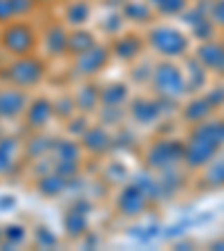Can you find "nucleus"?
Masks as SVG:
<instances>
[{"mask_svg": "<svg viewBox=\"0 0 224 251\" xmlns=\"http://www.w3.org/2000/svg\"><path fill=\"white\" fill-rule=\"evenodd\" d=\"M47 74V63L41 56L27 54V56H14L7 65L0 68V81L2 83H11L18 88H36Z\"/></svg>", "mask_w": 224, "mask_h": 251, "instance_id": "obj_1", "label": "nucleus"}, {"mask_svg": "<svg viewBox=\"0 0 224 251\" xmlns=\"http://www.w3.org/2000/svg\"><path fill=\"white\" fill-rule=\"evenodd\" d=\"M0 50L14 56H27L38 50V34L34 25L23 18L0 25Z\"/></svg>", "mask_w": 224, "mask_h": 251, "instance_id": "obj_2", "label": "nucleus"}, {"mask_svg": "<svg viewBox=\"0 0 224 251\" xmlns=\"http://www.w3.org/2000/svg\"><path fill=\"white\" fill-rule=\"evenodd\" d=\"M150 83H152V88H155L157 97H162V99L175 101L186 94V76H184L182 70L171 61H164L152 68Z\"/></svg>", "mask_w": 224, "mask_h": 251, "instance_id": "obj_3", "label": "nucleus"}, {"mask_svg": "<svg viewBox=\"0 0 224 251\" xmlns=\"http://www.w3.org/2000/svg\"><path fill=\"white\" fill-rule=\"evenodd\" d=\"M148 45L162 56L177 58L188 52L191 41H188L186 34H182L175 27H152L148 31Z\"/></svg>", "mask_w": 224, "mask_h": 251, "instance_id": "obj_4", "label": "nucleus"}, {"mask_svg": "<svg viewBox=\"0 0 224 251\" xmlns=\"http://www.w3.org/2000/svg\"><path fill=\"white\" fill-rule=\"evenodd\" d=\"M184 155V144L179 139H171V137H164V139L152 141L146 151V166L150 171H166V168H175L182 162Z\"/></svg>", "mask_w": 224, "mask_h": 251, "instance_id": "obj_5", "label": "nucleus"}, {"mask_svg": "<svg viewBox=\"0 0 224 251\" xmlns=\"http://www.w3.org/2000/svg\"><path fill=\"white\" fill-rule=\"evenodd\" d=\"M222 146L220 144H213L209 139H202V137H195V135H188V141L184 144V155H182V162L186 164V168L191 171H199L204 168L211 159L220 155Z\"/></svg>", "mask_w": 224, "mask_h": 251, "instance_id": "obj_6", "label": "nucleus"}, {"mask_svg": "<svg viewBox=\"0 0 224 251\" xmlns=\"http://www.w3.org/2000/svg\"><path fill=\"white\" fill-rule=\"evenodd\" d=\"M29 103V92L11 83L0 85V121H18Z\"/></svg>", "mask_w": 224, "mask_h": 251, "instance_id": "obj_7", "label": "nucleus"}, {"mask_svg": "<svg viewBox=\"0 0 224 251\" xmlns=\"http://www.w3.org/2000/svg\"><path fill=\"white\" fill-rule=\"evenodd\" d=\"M110 47L108 45H99V43H94L90 50L85 52L76 54L74 56V72L78 76H94V74H99L101 70L105 68L110 63Z\"/></svg>", "mask_w": 224, "mask_h": 251, "instance_id": "obj_8", "label": "nucleus"}, {"mask_svg": "<svg viewBox=\"0 0 224 251\" xmlns=\"http://www.w3.org/2000/svg\"><path fill=\"white\" fill-rule=\"evenodd\" d=\"M148 202H150V200L146 198V193H144L137 184H128V186L121 188L115 206L121 215H125V218H137V215H141L146 211Z\"/></svg>", "mask_w": 224, "mask_h": 251, "instance_id": "obj_9", "label": "nucleus"}, {"mask_svg": "<svg viewBox=\"0 0 224 251\" xmlns=\"http://www.w3.org/2000/svg\"><path fill=\"white\" fill-rule=\"evenodd\" d=\"M52 117H54V103H52V99H47V97L29 99L25 112H23L25 128H29V130H43V128L50 124Z\"/></svg>", "mask_w": 224, "mask_h": 251, "instance_id": "obj_10", "label": "nucleus"}, {"mask_svg": "<svg viewBox=\"0 0 224 251\" xmlns=\"http://www.w3.org/2000/svg\"><path fill=\"white\" fill-rule=\"evenodd\" d=\"M130 117L137 121L139 126H150L162 117V101L159 99H150V97H135L130 101Z\"/></svg>", "mask_w": 224, "mask_h": 251, "instance_id": "obj_11", "label": "nucleus"}, {"mask_svg": "<svg viewBox=\"0 0 224 251\" xmlns=\"http://www.w3.org/2000/svg\"><path fill=\"white\" fill-rule=\"evenodd\" d=\"M195 58L199 61L204 70H211V72H218V74H224V43H218V41H206L198 47V54Z\"/></svg>", "mask_w": 224, "mask_h": 251, "instance_id": "obj_12", "label": "nucleus"}, {"mask_svg": "<svg viewBox=\"0 0 224 251\" xmlns=\"http://www.w3.org/2000/svg\"><path fill=\"white\" fill-rule=\"evenodd\" d=\"M141 52H144V41H141L137 34H124V36L115 38L112 45H110V54L124 63L137 61V56H139Z\"/></svg>", "mask_w": 224, "mask_h": 251, "instance_id": "obj_13", "label": "nucleus"}, {"mask_svg": "<svg viewBox=\"0 0 224 251\" xmlns=\"http://www.w3.org/2000/svg\"><path fill=\"white\" fill-rule=\"evenodd\" d=\"M43 45H45V52L54 58L68 54V31H65V27L58 25V23L47 27L43 31Z\"/></svg>", "mask_w": 224, "mask_h": 251, "instance_id": "obj_14", "label": "nucleus"}, {"mask_svg": "<svg viewBox=\"0 0 224 251\" xmlns=\"http://www.w3.org/2000/svg\"><path fill=\"white\" fill-rule=\"evenodd\" d=\"M81 148L90 155H103L110 148V135L101 126H88V130L81 135Z\"/></svg>", "mask_w": 224, "mask_h": 251, "instance_id": "obj_15", "label": "nucleus"}, {"mask_svg": "<svg viewBox=\"0 0 224 251\" xmlns=\"http://www.w3.org/2000/svg\"><path fill=\"white\" fill-rule=\"evenodd\" d=\"M188 135L202 137V139H209V141H213V144L224 146V119H211V117H206L204 121L193 124V128H191Z\"/></svg>", "mask_w": 224, "mask_h": 251, "instance_id": "obj_16", "label": "nucleus"}, {"mask_svg": "<svg viewBox=\"0 0 224 251\" xmlns=\"http://www.w3.org/2000/svg\"><path fill=\"white\" fill-rule=\"evenodd\" d=\"M68 188V177L58 175L56 171L43 173L36 179V191L43 195V198H58Z\"/></svg>", "mask_w": 224, "mask_h": 251, "instance_id": "obj_17", "label": "nucleus"}, {"mask_svg": "<svg viewBox=\"0 0 224 251\" xmlns=\"http://www.w3.org/2000/svg\"><path fill=\"white\" fill-rule=\"evenodd\" d=\"M99 92H101V88L97 83H92V81L83 83L81 88L76 90V94L72 97L76 110H81L83 115H88V112H94V110L99 108Z\"/></svg>", "mask_w": 224, "mask_h": 251, "instance_id": "obj_18", "label": "nucleus"}, {"mask_svg": "<svg viewBox=\"0 0 224 251\" xmlns=\"http://www.w3.org/2000/svg\"><path fill=\"white\" fill-rule=\"evenodd\" d=\"M18 148H21V144L16 137H0V175H7V173L14 171Z\"/></svg>", "mask_w": 224, "mask_h": 251, "instance_id": "obj_19", "label": "nucleus"}, {"mask_svg": "<svg viewBox=\"0 0 224 251\" xmlns=\"http://www.w3.org/2000/svg\"><path fill=\"white\" fill-rule=\"evenodd\" d=\"M128 97H130V92H128V85L125 83H108L99 92V105L117 108V105H124L128 101Z\"/></svg>", "mask_w": 224, "mask_h": 251, "instance_id": "obj_20", "label": "nucleus"}, {"mask_svg": "<svg viewBox=\"0 0 224 251\" xmlns=\"http://www.w3.org/2000/svg\"><path fill=\"white\" fill-rule=\"evenodd\" d=\"M211 112H213V105L206 101V97H195L193 101H188L184 105L182 117L188 124H198V121H204L206 117H211Z\"/></svg>", "mask_w": 224, "mask_h": 251, "instance_id": "obj_21", "label": "nucleus"}, {"mask_svg": "<svg viewBox=\"0 0 224 251\" xmlns=\"http://www.w3.org/2000/svg\"><path fill=\"white\" fill-rule=\"evenodd\" d=\"M94 43H97V38H94L90 31H85V29H74L72 34H68V54L76 56V54H81V52H85V50H90Z\"/></svg>", "mask_w": 224, "mask_h": 251, "instance_id": "obj_22", "label": "nucleus"}, {"mask_svg": "<svg viewBox=\"0 0 224 251\" xmlns=\"http://www.w3.org/2000/svg\"><path fill=\"white\" fill-rule=\"evenodd\" d=\"M90 18V2L88 0H74V2H70L68 9H65V23L68 25H83L85 21Z\"/></svg>", "mask_w": 224, "mask_h": 251, "instance_id": "obj_23", "label": "nucleus"}, {"mask_svg": "<svg viewBox=\"0 0 224 251\" xmlns=\"http://www.w3.org/2000/svg\"><path fill=\"white\" fill-rule=\"evenodd\" d=\"M52 157L54 159H76V162H81L78 159L81 157V146L72 139H58L52 146Z\"/></svg>", "mask_w": 224, "mask_h": 251, "instance_id": "obj_24", "label": "nucleus"}, {"mask_svg": "<svg viewBox=\"0 0 224 251\" xmlns=\"http://www.w3.org/2000/svg\"><path fill=\"white\" fill-rule=\"evenodd\" d=\"M124 16L128 18V21H135V23H148L152 18V9L148 2H139V0H135V2H125L124 7Z\"/></svg>", "mask_w": 224, "mask_h": 251, "instance_id": "obj_25", "label": "nucleus"}, {"mask_svg": "<svg viewBox=\"0 0 224 251\" xmlns=\"http://www.w3.org/2000/svg\"><path fill=\"white\" fill-rule=\"evenodd\" d=\"M206 173H204V184L209 188L224 186V159H211L206 164Z\"/></svg>", "mask_w": 224, "mask_h": 251, "instance_id": "obj_26", "label": "nucleus"}, {"mask_svg": "<svg viewBox=\"0 0 224 251\" xmlns=\"http://www.w3.org/2000/svg\"><path fill=\"white\" fill-rule=\"evenodd\" d=\"M63 225H65V231H68L70 238H78V235H83L85 229H88L85 213H81V211H68V213H65V220H63Z\"/></svg>", "mask_w": 224, "mask_h": 251, "instance_id": "obj_27", "label": "nucleus"}, {"mask_svg": "<svg viewBox=\"0 0 224 251\" xmlns=\"http://www.w3.org/2000/svg\"><path fill=\"white\" fill-rule=\"evenodd\" d=\"M52 146H54V139H50V137L45 135H34L29 141H27L25 146V152L29 157H43L45 152H52Z\"/></svg>", "mask_w": 224, "mask_h": 251, "instance_id": "obj_28", "label": "nucleus"}, {"mask_svg": "<svg viewBox=\"0 0 224 251\" xmlns=\"http://www.w3.org/2000/svg\"><path fill=\"white\" fill-rule=\"evenodd\" d=\"M204 83H206V70L199 65L198 58H193L191 61V70H188V78H186V92H198Z\"/></svg>", "mask_w": 224, "mask_h": 251, "instance_id": "obj_29", "label": "nucleus"}, {"mask_svg": "<svg viewBox=\"0 0 224 251\" xmlns=\"http://www.w3.org/2000/svg\"><path fill=\"white\" fill-rule=\"evenodd\" d=\"M2 238H5V242H0V247L5 249V247H18L23 240L27 238V229L23 225H16V222H11V225H7L5 229H2Z\"/></svg>", "mask_w": 224, "mask_h": 251, "instance_id": "obj_30", "label": "nucleus"}, {"mask_svg": "<svg viewBox=\"0 0 224 251\" xmlns=\"http://www.w3.org/2000/svg\"><path fill=\"white\" fill-rule=\"evenodd\" d=\"M148 5H152V9L157 14H164V16H175V14H182L186 9V2L188 0H146Z\"/></svg>", "mask_w": 224, "mask_h": 251, "instance_id": "obj_31", "label": "nucleus"}, {"mask_svg": "<svg viewBox=\"0 0 224 251\" xmlns=\"http://www.w3.org/2000/svg\"><path fill=\"white\" fill-rule=\"evenodd\" d=\"M137 186L146 193L148 200H162V186H159V179L150 177V175H139V179H137Z\"/></svg>", "mask_w": 224, "mask_h": 251, "instance_id": "obj_32", "label": "nucleus"}, {"mask_svg": "<svg viewBox=\"0 0 224 251\" xmlns=\"http://www.w3.org/2000/svg\"><path fill=\"white\" fill-rule=\"evenodd\" d=\"M52 103H54V117H58V119H65V121H68L70 117L74 115V110H76L72 97H61L58 101H52Z\"/></svg>", "mask_w": 224, "mask_h": 251, "instance_id": "obj_33", "label": "nucleus"}, {"mask_svg": "<svg viewBox=\"0 0 224 251\" xmlns=\"http://www.w3.org/2000/svg\"><path fill=\"white\" fill-rule=\"evenodd\" d=\"M11 7H14L16 18H25L36 9V0H11Z\"/></svg>", "mask_w": 224, "mask_h": 251, "instance_id": "obj_34", "label": "nucleus"}, {"mask_svg": "<svg viewBox=\"0 0 224 251\" xmlns=\"http://www.w3.org/2000/svg\"><path fill=\"white\" fill-rule=\"evenodd\" d=\"M209 18L213 25L224 27V0H213V5L209 9Z\"/></svg>", "mask_w": 224, "mask_h": 251, "instance_id": "obj_35", "label": "nucleus"}, {"mask_svg": "<svg viewBox=\"0 0 224 251\" xmlns=\"http://www.w3.org/2000/svg\"><path fill=\"white\" fill-rule=\"evenodd\" d=\"M193 34L198 38H206L209 41L211 36H213V23H211V18H206V21H202V23H198V25H193Z\"/></svg>", "mask_w": 224, "mask_h": 251, "instance_id": "obj_36", "label": "nucleus"}, {"mask_svg": "<svg viewBox=\"0 0 224 251\" xmlns=\"http://www.w3.org/2000/svg\"><path fill=\"white\" fill-rule=\"evenodd\" d=\"M36 242L38 245H45V247H54L56 245V235L52 233V231L47 229V226H38V231H36Z\"/></svg>", "mask_w": 224, "mask_h": 251, "instance_id": "obj_37", "label": "nucleus"}, {"mask_svg": "<svg viewBox=\"0 0 224 251\" xmlns=\"http://www.w3.org/2000/svg\"><path fill=\"white\" fill-rule=\"evenodd\" d=\"M204 97H206V101H209L211 105H213V110H218L220 105H224V88H222V85L213 88L211 92L204 94Z\"/></svg>", "mask_w": 224, "mask_h": 251, "instance_id": "obj_38", "label": "nucleus"}, {"mask_svg": "<svg viewBox=\"0 0 224 251\" xmlns=\"http://www.w3.org/2000/svg\"><path fill=\"white\" fill-rule=\"evenodd\" d=\"M9 21H16L11 0H0V25H5V23H9Z\"/></svg>", "mask_w": 224, "mask_h": 251, "instance_id": "obj_39", "label": "nucleus"}, {"mask_svg": "<svg viewBox=\"0 0 224 251\" xmlns=\"http://www.w3.org/2000/svg\"><path fill=\"white\" fill-rule=\"evenodd\" d=\"M144 74H146L148 78L152 76V65H150V63H141V65H137V68L132 70V78H135L137 83H146Z\"/></svg>", "mask_w": 224, "mask_h": 251, "instance_id": "obj_40", "label": "nucleus"}, {"mask_svg": "<svg viewBox=\"0 0 224 251\" xmlns=\"http://www.w3.org/2000/svg\"><path fill=\"white\" fill-rule=\"evenodd\" d=\"M211 249H224V240H220V242H213V245H211Z\"/></svg>", "mask_w": 224, "mask_h": 251, "instance_id": "obj_41", "label": "nucleus"}, {"mask_svg": "<svg viewBox=\"0 0 224 251\" xmlns=\"http://www.w3.org/2000/svg\"><path fill=\"white\" fill-rule=\"evenodd\" d=\"M2 124H5V121H0V137L5 135V126H2Z\"/></svg>", "mask_w": 224, "mask_h": 251, "instance_id": "obj_42", "label": "nucleus"}, {"mask_svg": "<svg viewBox=\"0 0 224 251\" xmlns=\"http://www.w3.org/2000/svg\"><path fill=\"white\" fill-rule=\"evenodd\" d=\"M0 68H2V63H0Z\"/></svg>", "mask_w": 224, "mask_h": 251, "instance_id": "obj_43", "label": "nucleus"}]
</instances>
